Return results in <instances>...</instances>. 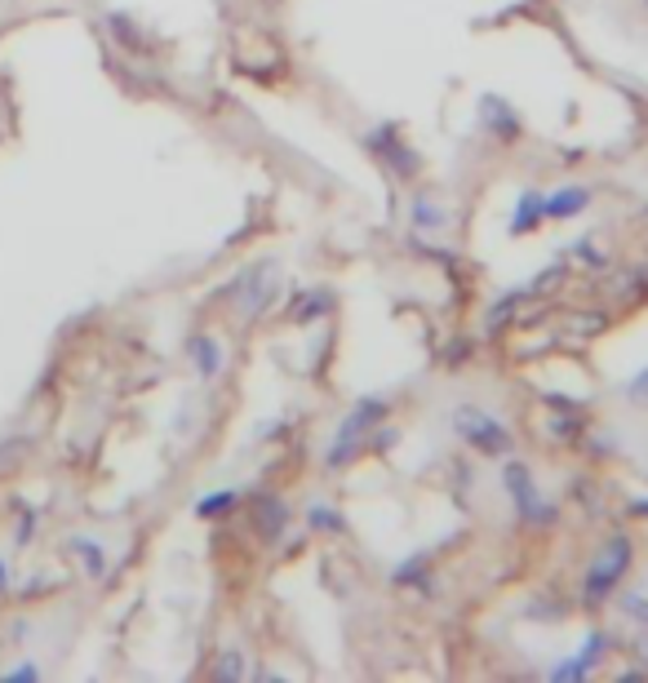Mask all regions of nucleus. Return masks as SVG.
<instances>
[{
	"label": "nucleus",
	"instance_id": "17",
	"mask_svg": "<svg viewBox=\"0 0 648 683\" xmlns=\"http://www.w3.org/2000/svg\"><path fill=\"white\" fill-rule=\"evenodd\" d=\"M107 27H111V36H116V40H124V49H147L143 32H139L134 23H129L124 14H111V19H107Z\"/></svg>",
	"mask_w": 648,
	"mask_h": 683
},
{
	"label": "nucleus",
	"instance_id": "10",
	"mask_svg": "<svg viewBox=\"0 0 648 683\" xmlns=\"http://www.w3.org/2000/svg\"><path fill=\"white\" fill-rule=\"evenodd\" d=\"M409 223L418 227V231H444L448 227V209L431 195V191H418L413 200H409Z\"/></svg>",
	"mask_w": 648,
	"mask_h": 683
},
{
	"label": "nucleus",
	"instance_id": "28",
	"mask_svg": "<svg viewBox=\"0 0 648 683\" xmlns=\"http://www.w3.org/2000/svg\"><path fill=\"white\" fill-rule=\"evenodd\" d=\"M635 652H639V657L648 661V639H639V644H635Z\"/></svg>",
	"mask_w": 648,
	"mask_h": 683
},
{
	"label": "nucleus",
	"instance_id": "21",
	"mask_svg": "<svg viewBox=\"0 0 648 683\" xmlns=\"http://www.w3.org/2000/svg\"><path fill=\"white\" fill-rule=\"evenodd\" d=\"M626 399H631L635 408H648V364L626 382Z\"/></svg>",
	"mask_w": 648,
	"mask_h": 683
},
{
	"label": "nucleus",
	"instance_id": "14",
	"mask_svg": "<svg viewBox=\"0 0 648 683\" xmlns=\"http://www.w3.org/2000/svg\"><path fill=\"white\" fill-rule=\"evenodd\" d=\"M307 524H311L315 532H343V515H338L334 506H324V502H311V506H307Z\"/></svg>",
	"mask_w": 648,
	"mask_h": 683
},
{
	"label": "nucleus",
	"instance_id": "3",
	"mask_svg": "<svg viewBox=\"0 0 648 683\" xmlns=\"http://www.w3.org/2000/svg\"><path fill=\"white\" fill-rule=\"evenodd\" d=\"M453 431H458V440L471 444L476 453H489V457L511 453V431H506V422H497L489 408H480V404H463L458 414H453Z\"/></svg>",
	"mask_w": 648,
	"mask_h": 683
},
{
	"label": "nucleus",
	"instance_id": "16",
	"mask_svg": "<svg viewBox=\"0 0 648 683\" xmlns=\"http://www.w3.org/2000/svg\"><path fill=\"white\" fill-rule=\"evenodd\" d=\"M236 502H240V498H236L231 489H227V493H209V498H201L196 515H201V519H218V515H231V511H236Z\"/></svg>",
	"mask_w": 648,
	"mask_h": 683
},
{
	"label": "nucleus",
	"instance_id": "23",
	"mask_svg": "<svg viewBox=\"0 0 648 683\" xmlns=\"http://www.w3.org/2000/svg\"><path fill=\"white\" fill-rule=\"evenodd\" d=\"M600 324H604V315H573L568 320L573 333H600Z\"/></svg>",
	"mask_w": 648,
	"mask_h": 683
},
{
	"label": "nucleus",
	"instance_id": "24",
	"mask_svg": "<svg viewBox=\"0 0 648 683\" xmlns=\"http://www.w3.org/2000/svg\"><path fill=\"white\" fill-rule=\"evenodd\" d=\"M622 608L631 612V618H635V622H644V626H648V595H631V599H626Z\"/></svg>",
	"mask_w": 648,
	"mask_h": 683
},
{
	"label": "nucleus",
	"instance_id": "19",
	"mask_svg": "<svg viewBox=\"0 0 648 683\" xmlns=\"http://www.w3.org/2000/svg\"><path fill=\"white\" fill-rule=\"evenodd\" d=\"M525 302V289H511L493 311H489V328H502L506 324V315H515V307H520Z\"/></svg>",
	"mask_w": 648,
	"mask_h": 683
},
{
	"label": "nucleus",
	"instance_id": "11",
	"mask_svg": "<svg viewBox=\"0 0 648 683\" xmlns=\"http://www.w3.org/2000/svg\"><path fill=\"white\" fill-rule=\"evenodd\" d=\"M587 204H591V191L577 187V182H568V187H560L555 195H547V218H555V223L577 218L581 209H587Z\"/></svg>",
	"mask_w": 648,
	"mask_h": 683
},
{
	"label": "nucleus",
	"instance_id": "12",
	"mask_svg": "<svg viewBox=\"0 0 648 683\" xmlns=\"http://www.w3.org/2000/svg\"><path fill=\"white\" fill-rule=\"evenodd\" d=\"M538 223H547V195L525 191L520 204H515V214H511V236H529Z\"/></svg>",
	"mask_w": 648,
	"mask_h": 683
},
{
	"label": "nucleus",
	"instance_id": "13",
	"mask_svg": "<svg viewBox=\"0 0 648 683\" xmlns=\"http://www.w3.org/2000/svg\"><path fill=\"white\" fill-rule=\"evenodd\" d=\"M68 551L85 564L89 577H103V573H107V551H103V546H98L94 537H72V541H68Z\"/></svg>",
	"mask_w": 648,
	"mask_h": 683
},
{
	"label": "nucleus",
	"instance_id": "29",
	"mask_svg": "<svg viewBox=\"0 0 648 683\" xmlns=\"http://www.w3.org/2000/svg\"><path fill=\"white\" fill-rule=\"evenodd\" d=\"M644 10H648V0H644Z\"/></svg>",
	"mask_w": 648,
	"mask_h": 683
},
{
	"label": "nucleus",
	"instance_id": "22",
	"mask_svg": "<svg viewBox=\"0 0 648 683\" xmlns=\"http://www.w3.org/2000/svg\"><path fill=\"white\" fill-rule=\"evenodd\" d=\"M573 253H577L581 262H587V266H604V253H600L596 244H587V240H577V244H573Z\"/></svg>",
	"mask_w": 648,
	"mask_h": 683
},
{
	"label": "nucleus",
	"instance_id": "25",
	"mask_svg": "<svg viewBox=\"0 0 648 683\" xmlns=\"http://www.w3.org/2000/svg\"><path fill=\"white\" fill-rule=\"evenodd\" d=\"M5 679H32V683H36V679H40V666H36V661H23V666H10V670H5Z\"/></svg>",
	"mask_w": 648,
	"mask_h": 683
},
{
	"label": "nucleus",
	"instance_id": "26",
	"mask_svg": "<svg viewBox=\"0 0 648 683\" xmlns=\"http://www.w3.org/2000/svg\"><path fill=\"white\" fill-rule=\"evenodd\" d=\"M631 511H635V515H644V519H648V498H635V502H631Z\"/></svg>",
	"mask_w": 648,
	"mask_h": 683
},
{
	"label": "nucleus",
	"instance_id": "2",
	"mask_svg": "<svg viewBox=\"0 0 648 683\" xmlns=\"http://www.w3.org/2000/svg\"><path fill=\"white\" fill-rule=\"evenodd\" d=\"M631 560H635V546H631V537H626V532H613V537L600 546V555L591 560L587 577H581V595H587L591 603L609 599V595L617 590V582L626 577Z\"/></svg>",
	"mask_w": 648,
	"mask_h": 683
},
{
	"label": "nucleus",
	"instance_id": "27",
	"mask_svg": "<svg viewBox=\"0 0 648 683\" xmlns=\"http://www.w3.org/2000/svg\"><path fill=\"white\" fill-rule=\"evenodd\" d=\"M5 586H10V564L0 560V590H5Z\"/></svg>",
	"mask_w": 648,
	"mask_h": 683
},
{
	"label": "nucleus",
	"instance_id": "15",
	"mask_svg": "<svg viewBox=\"0 0 648 683\" xmlns=\"http://www.w3.org/2000/svg\"><path fill=\"white\" fill-rule=\"evenodd\" d=\"M334 307V298L324 293V289H311V298H293V320H315Z\"/></svg>",
	"mask_w": 648,
	"mask_h": 683
},
{
	"label": "nucleus",
	"instance_id": "4",
	"mask_svg": "<svg viewBox=\"0 0 648 683\" xmlns=\"http://www.w3.org/2000/svg\"><path fill=\"white\" fill-rule=\"evenodd\" d=\"M502 484H506V493H511V502H515V515H520L525 524H533V528H542V524H551L555 519V506L538 493V484H533V470L525 466V462H506L502 466Z\"/></svg>",
	"mask_w": 648,
	"mask_h": 683
},
{
	"label": "nucleus",
	"instance_id": "9",
	"mask_svg": "<svg viewBox=\"0 0 648 683\" xmlns=\"http://www.w3.org/2000/svg\"><path fill=\"white\" fill-rule=\"evenodd\" d=\"M187 356H191V364H196L201 378H218L223 373V342L209 337V333L187 337Z\"/></svg>",
	"mask_w": 648,
	"mask_h": 683
},
{
	"label": "nucleus",
	"instance_id": "8",
	"mask_svg": "<svg viewBox=\"0 0 648 683\" xmlns=\"http://www.w3.org/2000/svg\"><path fill=\"white\" fill-rule=\"evenodd\" d=\"M289 519H293V511L285 506V498H276V493H257L253 498V528L263 532L267 541H276L289 528Z\"/></svg>",
	"mask_w": 648,
	"mask_h": 683
},
{
	"label": "nucleus",
	"instance_id": "20",
	"mask_svg": "<svg viewBox=\"0 0 648 683\" xmlns=\"http://www.w3.org/2000/svg\"><path fill=\"white\" fill-rule=\"evenodd\" d=\"M604 648H609V635L596 631V635L587 639V652H577V666H581V670H596V661L604 657Z\"/></svg>",
	"mask_w": 648,
	"mask_h": 683
},
{
	"label": "nucleus",
	"instance_id": "7",
	"mask_svg": "<svg viewBox=\"0 0 648 683\" xmlns=\"http://www.w3.org/2000/svg\"><path fill=\"white\" fill-rule=\"evenodd\" d=\"M480 124L493 133V139H502V143L520 139V116H515V107L506 98H497V94H484L480 98Z\"/></svg>",
	"mask_w": 648,
	"mask_h": 683
},
{
	"label": "nucleus",
	"instance_id": "1",
	"mask_svg": "<svg viewBox=\"0 0 648 683\" xmlns=\"http://www.w3.org/2000/svg\"><path fill=\"white\" fill-rule=\"evenodd\" d=\"M382 418H386V399H377V395L360 399V404L351 408V414H347V422H343V431H338L334 448L324 453V466H329V470H343L347 462H356V457H360V448H364V440L382 427Z\"/></svg>",
	"mask_w": 648,
	"mask_h": 683
},
{
	"label": "nucleus",
	"instance_id": "6",
	"mask_svg": "<svg viewBox=\"0 0 648 683\" xmlns=\"http://www.w3.org/2000/svg\"><path fill=\"white\" fill-rule=\"evenodd\" d=\"M276 280H280V266L276 262H257L249 276H240L231 289L240 293L236 302H240V311L244 315H257V311H267L272 307V298H276Z\"/></svg>",
	"mask_w": 648,
	"mask_h": 683
},
{
	"label": "nucleus",
	"instance_id": "5",
	"mask_svg": "<svg viewBox=\"0 0 648 683\" xmlns=\"http://www.w3.org/2000/svg\"><path fill=\"white\" fill-rule=\"evenodd\" d=\"M364 143H369V152H373V156H377L386 169H392L396 178H418V173H422V156H418V152H413V147L400 139V129H396V124H382V129H373Z\"/></svg>",
	"mask_w": 648,
	"mask_h": 683
},
{
	"label": "nucleus",
	"instance_id": "18",
	"mask_svg": "<svg viewBox=\"0 0 648 683\" xmlns=\"http://www.w3.org/2000/svg\"><path fill=\"white\" fill-rule=\"evenodd\" d=\"M214 679H244V657L236 652V648H223L218 652V661H214Z\"/></svg>",
	"mask_w": 648,
	"mask_h": 683
}]
</instances>
